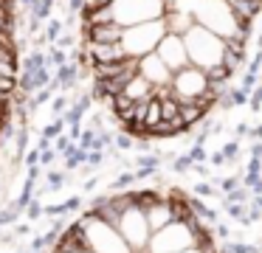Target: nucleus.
<instances>
[{"label": "nucleus", "mask_w": 262, "mask_h": 253, "mask_svg": "<svg viewBox=\"0 0 262 253\" xmlns=\"http://www.w3.org/2000/svg\"><path fill=\"white\" fill-rule=\"evenodd\" d=\"M259 11L262 0H85L82 42L119 51L91 67L96 96L130 135L186 132L239 71Z\"/></svg>", "instance_id": "f257e3e1"}, {"label": "nucleus", "mask_w": 262, "mask_h": 253, "mask_svg": "<svg viewBox=\"0 0 262 253\" xmlns=\"http://www.w3.org/2000/svg\"><path fill=\"white\" fill-rule=\"evenodd\" d=\"M59 132H62V121H54V124H48V127H46V132H42V135H46V138H57Z\"/></svg>", "instance_id": "f03ea898"}, {"label": "nucleus", "mask_w": 262, "mask_h": 253, "mask_svg": "<svg viewBox=\"0 0 262 253\" xmlns=\"http://www.w3.org/2000/svg\"><path fill=\"white\" fill-rule=\"evenodd\" d=\"M48 186L57 191L59 186H62V172H51V174H48Z\"/></svg>", "instance_id": "7ed1b4c3"}, {"label": "nucleus", "mask_w": 262, "mask_h": 253, "mask_svg": "<svg viewBox=\"0 0 262 253\" xmlns=\"http://www.w3.org/2000/svg\"><path fill=\"white\" fill-rule=\"evenodd\" d=\"M51 110H54V112H57V116H59V112H62V110H65V99H62V96H59V99H57V101H54V107H51Z\"/></svg>", "instance_id": "20e7f679"}, {"label": "nucleus", "mask_w": 262, "mask_h": 253, "mask_svg": "<svg viewBox=\"0 0 262 253\" xmlns=\"http://www.w3.org/2000/svg\"><path fill=\"white\" fill-rule=\"evenodd\" d=\"M37 214H40V205H37V202H31V205H29V217H37Z\"/></svg>", "instance_id": "39448f33"}]
</instances>
